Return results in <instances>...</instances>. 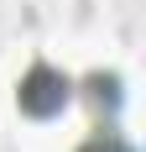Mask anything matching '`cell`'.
<instances>
[{
	"instance_id": "obj_1",
	"label": "cell",
	"mask_w": 146,
	"mask_h": 152,
	"mask_svg": "<svg viewBox=\"0 0 146 152\" xmlns=\"http://www.w3.org/2000/svg\"><path fill=\"white\" fill-rule=\"evenodd\" d=\"M68 100H73V79L63 74V68H52V63L26 68L21 84H16V105L26 110L31 121H52V115H63Z\"/></svg>"
},
{
	"instance_id": "obj_2",
	"label": "cell",
	"mask_w": 146,
	"mask_h": 152,
	"mask_svg": "<svg viewBox=\"0 0 146 152\" xmlns=\"http://www.w3.org/2000/svg\"><path fill=\"white\" fill-rule=\"evenodd\" d=\"M84 100L94 115H115L120 110V79L115 74H89L84 79Z\"/></svg>"
},
{
	"instance_id": "obj_3",
	"label": "cell",
	"mask_w": 146,
	"mask_h": 152,
	"mask_svg": "<svg viewBox=\"0 0 146 152\" xmlns=\"http://www.w3.org/2000/svg\"><path fill=\"white\" fill-rule=\"evenodd\" d=\"M78 152H136V147L120 137V131H110V126H104V131H94V137L78 142Z\"/></svg>"
}]
</instances>
